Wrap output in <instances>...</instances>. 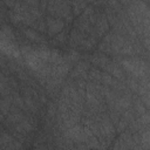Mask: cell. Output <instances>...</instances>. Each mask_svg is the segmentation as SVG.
<instances>
[{
  "label": "cell",
  "instance_id": "obj_1",
  "mask_svg": "<svg viewBox=\"0 0 150 150\" xmlns=\"http://www.w3.org/2000/svg\"><path fill=\"white\" fill-rule=\"evenodd\" d=\"M121 66L130 74L134 79H143L148 77V63L139 57L130 56V57H122Z\"/></svg>",
  "mask_w": 150,
  "mask_h": 150
},
{
  "label": "cell",
  "instance_id": "obj_2",
  "mask_svg": "<svg viewBox=\"0 0 150 150\" xmlns=\"http://www.w3.org/2000/svg\"><path fill=\"white\" fill-rule=\"evenodd\" d=\"M47 12L50 16L64 19L66 22H71L74 15L71 14L70 2L66 1H49L47 4Z\"/></svg>",
  "mask_w": 150,
  "mask_h": 150
},
{
  "label": "cell",
  "instance_id": "obj_3",
  "mask_svg": "<svg viewBox=\"0 0 150 150\" xmlns=\"http://www.w3.org/2000/svg\"><path fill=\"white\" fill-rule=\"evenodd\" d=\"M64 136L69 141H74L76 143H84L89 137L93 136V132L87 127H82L77 123L74 127L64 130Z\"/></svg>",
  "mask_w": 150,
  "mask_h": 150
},
{
  "label": "cell",
  "instance_id": "obj_4",
  "mask_svg": "<svg viewBox=\"0 0 150 150\" xmlns=\"http://www.w3.org/2000/svg\"><path fill=\"white\" fill-rule=\"evenodd\" d=\"M0 150H23V145L9 132L0 131Z\"/></svg>",
  "mask_w": 150,
  "mask_h": 150
},
{
  "label": "cell",
  "instance_id": "obj_5",
  "mask_svg": "<svg viewBox=\"0 0 150 150\" xmlns=\"http://www.w3.org/2000/svg\"><path fill=\"white\" fill-rule=\"evenodd\" d=\"M98 129H100V134L101 137L104 138V141L107 142V145L110 144L111 138L115 135V127L111 123V121L109 120L108 116H102L101 120L98 121Z\"/></svg>",
  "mask_w": 150,
  "mask_h": 150
},
{
  "label": "cell",
  "instance_id": "obj_6",
  "mask_svg": "<svg viewBox=\"0 0 150 150\" xmlns=\"http://www.w3.org/2000/svg\"><path fill=\"white\" fill-rule=\"evenodd\" d=\"M64 25H66L64 20L48 15L46 18V26H47V34H48V36L53 38V36L57 35L59 33H61L64 29Z\"/></svg>",
  "mask_w": 150,
  "mask_h": 150
},
{
  "label": "cell",
  "instance_id": "obj_7",
  "mask_svg": "<svg viewBox=\"0 0 150 150\" xmlns=\"http://www.w3.org/2000/svg\"><path fill=\"white\" fill-rule=\"evenodd\" d=\"M109 23H108V20L105 18V14L104 13H100L96 22H95V28H93V33L94 35L96 36V39H100V38H103L105 33L109 32Z\"/></svg>",
  "mask_w": 150,
  "mask_h": 150
},
{
  "label": "cell",
  "instance_id": "obj_8",
  "mask_svg": "<svg viewBox=\"0 0 150 150\" xmlns=\"http://www.w3.org/2000/svg\"><path fill=\"white\" fill-rule=\"evenodd\" d=\"M12 128L14 129L15 132H18V134H20L22 136H27L28 134H30L34 130V122H33V120L30 117L23 116V118Z\"/></svg>",
  "mask_w": 150,
  "mask_h": 150
},
{
  "label": "cell",
  "instance_id": "obj_9",
  "mask_svg": "<svg viewBox=\"0 0 150 150\" xmlns=\"http://www.w3.org/2000/svg\"><path fill=\"white\" fill-rule=\"evenodd\" d=\"M132 104V100H131V95L130 94H123L121 96H116L115 101H114V110H116L117 112H122L127 109H130Z\"/></svg>",
  "mask_w": 150,
  "mask_h": 150
},
{
  "label": "cell",
  "instance_id": "obj_10",
  "mask_svg": "<svg viewBox=\"0 0 150 150\" xmlns=\"http://www.w3.org/2000/svg\"><path fill=\"white\" fill-rule=\"evenodd\" d=\"M90 69V66L87 61H79L75 68L71 70L70 76L71 79H82L87 80L88 79V70Z\"/></svg>",
  "mask_w": 150,
  "mask_h": 150
},
{
  "label": "cell",
  "instance_id": "obj_11",
  "mask_svg": "<svg viewBox=\"0 0 150 150\" xmlns=\"http://www.w3.org/2000/svg\"><path fill=\"white\" fill-rule=\"evenodd\" d=\"M104 71H107L109 75H111L114 79L116 80H120V81H125V75H124V71L123 69L120 67L118 63L114 62V61H110L103 69Z\"/></svg>",
  "mask_w": 150,
  "mask_h": 150
},
{
  "label": "cell",
  "instance_id": "obj_12",
  "mask_svg": "<svg viewBox=\"0 0 150 150\" xmlns=\"http://www.w3.org/2000/svg\"><path fill=\"white\" fill-rule=\"evenodd\" d=\"M22 118H23V114H22L21 109L18 108V107H15V105H12L9 112H8L7 116H6L5 122H6V124H7L9 128H12V127H14L18 122H20Z\"/></svg>",
  "mask_w": 150,
  "mask_h": 150
},
{
  "label": "cell",
  "instance_id": "obj_13",
  "mask_svg": "<svg viewBox=\"0 0 150 150\" xmlns=\"http://www.w3.org/2000/svg\"><path fill=\"white\" fill-rule=\"evenodd\" d=\"M88 59H89V61H90L93 64H95V66H97V67H100V68H102V69H104V67L111 61L107 55H104V54L101 53V52H95L94 54L89 55Z\"/></svg>",
  "mask_w": 150,
  "mask_h": 150
},
{
  "label": "cell",
  "instance_id": "obj_14",
  "mask_svg": "<svg viewBox=\"0 0 150 150\" xmlns=\"http://www.w3.org/2000/svg\"><path fill=\"white\" fill-rule=\"evenodd\" d=\"M13 105V96L9 94H2L0 98V112L6 117Z\"/></svg>",
  "mask_w": 150,
  "mask_h": 150
},
{
  "label": "cell",
  "instance_id": "obj_15",
  "mask_svg": "<svg viewBox=\"0 0 150 150\" xmlns=\"http://www.w3.org/2000/svg\"><path fill=\"white\" fill-rule=\"evenodd\" d=\"M87 36H88L87 34H83L80 30H77L76 28H73L71 32H70V35H69V43H70V46L73 48L76 49V48H79V46L82 42V40L86 39Z\"/></svg>",
  "mask_w": 150,
  "mask_h": 150
},
{
  "label": "cell",
  "instance_id": "obj_16",
  "mask_svg": "<svg viewBox=\"0 0 150 150\" xmlns=\"http://www.w3.org/2000/svg\"><path fill=\"white\" fill-rule=\"evenodd\" d=\"M21 32L25 35V38H27L29 41H33V42H45L43 36L39 32L34 30L33 28H22Z\"/></svg>",
  "mask_w": 150,
  "mask_h": 150
},
{
  "label": "cell",
  "instance_id": "obj_17",
  "mask_svg": "<svg viewBox=\"0 0 150 150\" xmlns=\"http://www.w3.org/2000/svg\"><path fill=\"white\" fill-rule=\"evenodd\" d=\"M87 6H88V4L84 2V1H75V2H70L71 14H73L74 16H79V15H81Z\"/></svg>",
  "mask_w": 150,
  "mask_h": 150
},
{
  "label": "cell",
  "instance_id": "obj_18",
  "mask_svg": "<svg viewBox=\"0 0 150 150\" xmlns=\"http://www.w3.org/2000/svg\"><path fill=\"white\" fill-rule=\"evenodd\" d=\"M101 74H102V71L100 69L90 67V69L88 70V79L90 80V82L100 83L101 82Z\"/></svg>",
  "mask_w": 150,
  "mask_h": 150
},
{
  "label": "cell",
  "instance_id": "obj_19",
  "mask_svg": "<svg viewBox=\"0 0 150 150\" xmlns=\"http://www.w3.org/2000/svg\"><path fill=\"white\" fill-rule=\"evenodd\" d=\"M120 138L124 142V144L129 148V150H130V148L135 144V143H134V141H132L131 131H129V130H124V131H122V132L120 134Z\"/></svg>",
  "mask_w": 150,
  "mask_h": 150
},
{
  "label": "cell",
  "instance_id": "obj_20",
  "mask_svg": "<svg viewBox=\"0 0 150 150\" xmlns=\"http://www.w3.org/2000/svg\"><path fill=\"white\" fill-rule=\"evenodd\" d=\"M88 149H90V150H97V149H100L101 148V145H100V141H98V138L96 137V136H91V137H89L84 143H83Z\"/></svg>",
  "mask_w": 150,
  "mask_h": 150
},
{
  "label": "cell",
  "instance_id": "obj_21",
  "mask_svg": "<svg viewBox=\"0 0 150 150\" xmlns=\"http://www.w3.org/2000/svg\"><path fill=\"white\" fill-rule=\"evenodd\" d=\"M30 27H33L34 30L39 32V33H43L47 30V26H46V19H39V20H34V22L30 25Z\"/></svg>",
  "mask_w": 150,
  "mask_h": 150
},
{
  "label": "cell",
  "instance_id": "obj_22",
  "mask_svg": "<svg viewBox=\"0 0 150 150\" xmlns=\"http://www.w3.org/2000/svg\"><path fill=\"white\" fill-rule=\"evenodd\" d=\"M134 108H135V111L141 116L143 114H145L148 111V109L145 108V105L142 103V101L139 100V97H134Z\"/></svg>",
  "mask_w": 150,
  "mask_h": 150
},
{
  "label": "cell",
  "instance_id": "obj_23",
  "mask_svg": "<svg viewBox=\"0 0 150 150\" xmlns=\"http://www.w3.org/2000/svg\"><path fill=\"white\" fill-rule=\"evenodd\" d=\"M112 76L111 75H109L107 71H102V74H101V84H103V86H105V87H110L111 86V82H112Z\"/></svg>",
  "mask_w": 150,
  "mask_h": 150
},
{
  "label": "cell",
  "instance_id": "obj_24",
  "mask_svg": "<svg viewBox=\"0 0 150 150\" xmlns=\"http://www.w3.org/2000/svg\"><path fill=\"white\" fill-rule=\"evenodd\" d=\"M13 104L20 109H25V103H23V98L21 96H19V94H14L13 95Z\"/></svg>",
  "mask_w": 150,
  "mask_h": 150
},
{
  "label": "cell",
  "instance_id": "obj_25",
  "mask_svg": "<svg viewBox=\"0 0 150 150\" xmlns=\"http://www.w3.org/2000/svg\"><path fill=\"white\" fill-rule=\"evenodd\" d=\"M128 125H129V123L123 118V117H121L120 118V121L117 122V124H116V129H117V132L118 134H121L122 131H124V130H127V128H128Z\"/></svg>",
  "mask_w": 150,
  "mask_h": 150
},
{
  "label": "cell",
  "instance_id": "obj_26",
  "mask_svg": "<svg viewBox=\"0 0 150 150\" xmlns=\"http://www.w3.org/2000/svg\"><path fill=\"white\" fill-rule=\"evenodd\" d=\"M66 40H67V34L64 33V29L61 32V33H59L57 35H55V39H54V43H64L66 42Z\"/></svg>",
  "mask_w": 150,
  "mask_h": 150
},
{
  "label": "cell",
  "instance_id": "obj_27",
  "mask_svg": "<svg viewBox=\"0 0 150 150\" xmlns=\"http://www.w3.org/2000/svg\"><path fill=\"white\" fill-rule=\"evenodd\" d=\"M6 88H7V84H6L5 77L4 79H0V95H2V93L6 90Z\"/></svg>",
  "mask_w": 150,
  "mask_h": 150
},
{
  "label": "cell",
  "instance_id": "obj_28",
  "mask_svg": "<svg viewBox=\"0 0 150 150\" xmlns=\"http://www.w3.org/2000/svg\"><path fill=\"white\" fill-rule=\"evenodd\" d=\"M55 112H56V107L54 104H49V107H48V116H54Z\"/></svg>",
  "mask_w": 150,
  "mask_h": 150
},
{
  "label": "cell",
  "instance_id": "obj_29",
  "mask_svg": "<svg viewBox=\"0 0 150 150\" xmlns=\"http://www.w3.org/2000/svg\"><path fill=\"white\" fill-rule=\"evenodd\" d=\"M130 150H144L141 145H137V144H134L131 148H130Z\"/></svg>",
  "mask_w": 150,
  "mask_h": 150
},
{
  "label": "cell",
  "instance_id": "obj_30",
  "mask_svg": "<svg viewBox=\"0 0 150 150\" xmlns=\"http://www.w3.org/2000/svg\"><path fill=\"white\" fill-rule=\"evenodd\" d=\"M112 150H121V149H120V143H118V139H117V141H115L114 146H112Z\"/></svg>",
  "mask_w": 150,
  "mask_h": 150
},
{
  "label": "cell",
  "instance_id": "obj_31",
  "mask_svg": "<svg viewBox=\"0 0 150 150\" xmlns=\"http://www.w3.org/2000/svg\"><path fill=\"white\" fill-rule=\"evenodd\" d=\"M77 150H90V149H88L84 144H80V145L77 146Z\"/></svg>",
  "mask_w": 150,
  "mask_h": 150
},
{
  "label": "cell",
  "instance_id": "obj_32",
  "mask_svg": "<svg viewBox=\"0 0 150 150\" xmlns=\"http://www.w3.org/2000/svg\"><path fill=\"white\" fill-rule=\"evenodd\" d=\"M35 150H48V149H47L46 146H43V145H39V146L35 149Z\"/></svg>",
  "mask_w": 150,
  "mask_h": 150
},
{
  "label": "cell",
  "instance_id": "obj_33",
  "mask_svg": "<svg viewBox=\"0 0 150 150\" xmlns=\"http://www.w3.org/2000/svg\"><path fill=\"white\" fill-rule=\"evenodd\" d=\"M0 121H2V122H5V116H4V115H2L1 112H0Z\"/></svg>",
  "mask_w": 150,
  "mask_h": 150
},
{
  "label": "cell",
  "instance_id": "obj_34",
  "mask_svg": "<svg viewBox=\"0 0 150 150\" xmlns=\"http://www.w3.org/2000/svg\"><path fill=\"white\" fill-rule=\"evenodd\" d=\"M0 79H4V75H2L1 73H0Z\"/></svg>",
  "mask_w": 150,
  "mask_h": 150
},
{
  "label": "cell",
  "instance_id": "obj_35",
  "mask_svg": "<svg viewBox=\"0 0 150 150\" xmlns=\"http://www.w3.org/2000/svg\"><path fill=\"white\" fill-rule=\"evenodd\" d=\"M63 150H67V149H63Z\"/></svg>",
  "mask_w": 150,
  "mask_h": 150
},
{
  "label": "cell",
  "instance_id": "obj_36",
  "mask_svg": "<svg viewBox=\"0 0 150 150\" xmlns=\"http://www.w3.org/2000/svg\"><path fill=\"white\" fill-rule=\"evenodd\" d=\"M127 150H129V149H127Z\"/></svg>",
  "mask_w": 150,
  "mask_h": 150
}]
</instances>
